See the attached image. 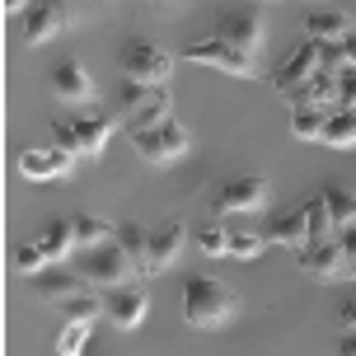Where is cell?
I'll use <instances>...</instances> for the list:
<instances>
[{
	"mask_svg": "<svg viewBox=\"0 0 356 356\" xmlns=\"http://www.w3.org/2000/svg\"><path fill=\"white\" fill-rule=\"evenodd\" d=\"M234 319H239V291H230L225 282H216L207 272H188V282H183V323L197 328V333H216Z\"/></svg>",
	"mask_w": 356,
	"mask_h": 356,
	"instance_id": "6da1fadb",
	"label": "cell"
},
{
	"mask_svg": "<svg viewBox=\"0 0 356 356\" xmlns=\"http://www.w3.org/2000/svg\"><path fill=\"white\" fill-rule=\"evenodd\" d=\"M118 118H122L127 131L136 127H155L164 118H174V94L169 85H141V80H127L118 85Z\"/></svg>",
	"mask_w": 356,
	"mask_h": 356,
	"instance_id": "7a4b0ae2",
	"label": "cell"
},
{
	"mask_svg": "<svg viewBox=\"0 0 356 356\" xmlns=\"http://www.w3.org/2000/svg\"><path fill=\"white\" fill-rule=\"evenodd\" d=\"M118 118H108V113H80V118H66V122H52V136H56V145H66L75 160H85V164H94L99 155H104V145H108V136L118 131Z\"/></svg>",
	"mask_w": 356,
	"mask_h": 356,
	"instance_id": "3957f363",
	"label": "cell"
},
{
	"mask_svg": "<svg viewBox=\"0 0 356 356\" xmlns=\"http://www.w3.org/2000/svg\"><path fill=\"white\" fill-rule=\"evenodd\" d=\"M127 136L136 145V155H141L145 164H155V169H169V164H178L193 150V131L183 122H174V118H164V122H155V127H136V131H127Z\"/></svg>",
	"mask_w": 356,
	"mask_h": 356,
	"instance_id": "277c9868",
	"label": "cell"
},
{
	"mask_svg": "<svg viewBox=\"0 0 356 356\" xmlns=\"http://www.w3.org/2000/svg\"><path fill=\"white\" fill-rule=\"evenodd\" d=\"M75 267H80V277H85L94 291H113V286H122V282H131V277H141V272H136V263H131V253H127L118 239L94 244V249H80Z\"/></svg>",
	"mask_w": 356,
	"mask_h": 356,
	"instance_id": "5b68a950",
	"label": "cell"
},
{
	"mask_svg": "<svg viewBox=\"0 0 356 356\" xmlns=\"http://www.w3.org/2000/svg\"><path fill=\"white\" fill-rule=\"evenodd\" d=\"M183 61H197V66H211V71H225L234 80H263V66H258V56L244 52V47H234L230 38H202V42H188L183 47Z\"/></svg>",
	"mask_w": 356,
	"mask_h": 356,
	"instance_id": "8992f818",
	"label": "cell"
},
{
	"mask_svg": "<svg viewBox=\"0 0 356 356\" xmlns=\"http://www.w3.org/2000/svg\"><path fill=\"white\" fill-rule=\"evenodd\" d=\"M19 19H24V24H19L24 47H42V42L61 38L66 29H75V19H80V0H33Z\"/></svg>",
	"mask_w": 356,
	"mask_h": 356,
	"instance_id": "52a82bcc",
	"label": "cell"
},
{
	"mask_svg": "<svg viewBox=\"0 0 356 356\" xmlns=\"http://www.w3.org/2000/svg\"><path fill=\"white\" fill-rule=\"evenodd\" d=\"M118 71L127 80H141V85H169L174 52H164L160 42H150V38H127L118 47Z\"/></svg>",
	"mask_w": 356,
	"mask_h": 356,
	"instance_id": "ba28073f",
	"label": "cell"
},
{
	"mask_svg": "<svg viewBox=\"0 0 356 356\" xmlns=\"http://www.w3.org/2000/svg\"><path fill=\"white\" fill-rule=\"evenodd\" d=\"M296 267H300L309 282H347V253H342V239L328 234V239H309L296 249Z\"/></svg>",
	"mask_w": 356,
	"mask_h": 356,
	"instance_id": "9c48e42d",
	"label": "cell"
},
{
	"mask_svg": "<svg viewBox=\"0 0 356 356\" xmlns=\"http://www.w3.org/2000/svg\"><path fill=\"white\" fill-rule=\"evenodd\" d=\"M272 202V183L263 174H244V178H230L220 183L211 197V216H230V211H267Z\"/></svg>",
	"mask_w": 356,
	"mask_h": 356,
	"instance_id": "30bf717a",
	"label": "cell"
},
{
	"mask_svg": "<svg viewBox=\"0 0 356 356\" xmlns=\"http://www.w3.org/2000/svg\"><path fill=\"white\" fill-rule=\"evenodd\" d=\"M216 33L220 38H230L234 47H244V52H263V42H267V19L258 5H225L220 10V19H216Z\"/></svg>",
	"mask_w": 356,
	"mask_h": 356,
	"instance_id": "8fae6325",
	"label": "cell"
},
{
	"mask_svg": "<svg viewBox=\"0 0 356 356\" xmlns=\"http://www.w3.org/2000/svg\"><path fill=\"white\" fill-rule=\"evenodd\" d=\"M145 309H150V300H145V286H136V282H122V286H113V291H104V314L122 333L141 328Z\"/></svg>",
	"mask_w": 356,
	"mask_h": 356,
	"instance_id": "7c38bea8",
	"label": "cell"
},
{
	"mask_svg": "<svg viewBox=\"0 0 356 356\" xmlns=\"http://www.w3.org/2000/svg\"><path fill=\"white\" fill-rule=\"evenodd\" d=\"M47 85H52V94L61 99V104H75V108H89L94 99H99V89H94V75H89L80 61H71V56L52 66Z\"/></svg>",
	"mask_w": 356,
	"mask_h": 356,
	"instance_id": "4fadbf2b",
	"label": "cell"
},
{
	"mask_svg": "<svg viewBox=\"0 0 356 356\" xmlns=\"http://www.w3.org/2000/svg\"><path fill=\"white\" fill-rule=\"evenodd\" d=\"M29 286H33V291H38V296H42L47 305H66L71 296H80V291H85L89 282L80 277V267L47 263L42 272H33V277H29Z\"/></svg>",
	"mask_w": 356,
	"mask_h": 356,
	"instance_id": "5bb4252c",
	"label": "cell"
},
{
	"mask_svg": "<svg viewBox=\"0 0 356 356\" xmlns=\"http://www.w3.org/2000/svg\"><path fill=\"white\" fill-rule=\"evenodd\" d=\"M75 169V155L66 145H47V150H38L29 145L24 155H19V174L24 178H42V183H56V178H66Z\"/></svg>",
	"mask_w": 356,
	"mask_h": 356,
	"instance_id": "9a60e30c",
	"label": "cell"
},
{
	"mask_svg": "<svg viewBox=\"0 0 356 356\" xmlns=\"http://www.w3.org/2000/svg\"><path fill=\"white\" fill-rule=\"evenodd\" d=\"M188 249V225L183 220H160L155 230H150V277H160L169 267L183 258Z\"/></svg>",
	"mask_w": 356,
	"mask_h": 356,
	"instance_id": "2e32d148",
	"label": "cell"
},
{
	"mask_svg": "<svg viewBox=\"0 0 356 356\" xmlns=\"http://www.w3.org/2000/svg\"><path fill=\"white\" fill-rule=\"evenodd\" d=\"M319 71V38H305L296 52L286 56L282 66H277V75H272V85H277V94H286V89L305 85L309 75Z\"/></svg>",
	"mask_w": 356,
	"mask_h": 356,
	"instance_id": "e0dca14e",
	"label": "cell"
},
{
	"mask_svg": "<svg viewBox=\"0 0 356 356\" xmlns=\"http://www.w3.org/2000/svg\"><path fill=\"white\" fill-rule=\"evenodd\" d=\"M323 145H333V150H356V104H333L328 108Z\"/></svg>",
	"mask_w": 356,
	"mask_h": 356,
	"instance_id": "ac0fdd59",
	"label": "cell"
},
{
	"mask_svg": "<svg viewBox=\"0 0 356 356\" xmlns=\"http://www.w3.org/2000/svg\"><path fill=\"white\" fill-rule=\"evenodd\" d=\"M263 234H267V244H286V249H300V244H309L305 207H300V211H286V216H272Z\"/></svg>",
	"mask_w": 356,
	"mask_h": 356,
	"instance_id": "d6986e66",
	"label": "cell"
},
{
	"mask_svg": "<svg viewBox=\"0 0 356 356\" xmlns=\"http://www.w3.org/2000/svg\"><path fill=\"white\" fill-rule=\"evenodd\" d=\"M356 24L347 10H333V5H323V10H305V38H342L352 33Z\"/></svg>",
	"mask_w": 356,
	"mask_h": 356,
	"instance_id": "ffe728a7",
	"label": "cell"
},
{
	"mask_svg": "<svg viewBox=\"0 0 356 356\" xmlns=\"http://www.w3.org/2000/svg\"><path fill=\"white\" fill-rule=\"evenodd\" d=\"M71 230H75V253H80V249H94V244H108V239H118V225H113V220H104V216H94V211L71 216Z\"/></svg>",
	"mask_w": 356,
	"mask_h": 356,
	"instance_id": "44dd1931",
	"label": "cell"
},
{
	"mask_svg": "<svg viewBox=\"0 0 356 356\" xmlns=\"http://www.w3.org/2000/svg\"><path fill=\"white\" fill-rule=\"evenodd\" d=\"M323 122H328V108L323 104H296L291 108V136L296 141H323Z\"/></svg>",
	"mask_w": 356,
	"mask_h": 356,
	"instance_id": "7402d4cb",
	"label": "cell"
},
{
	"mask_svg": "<svg viewBox=\"0 0 356 356\" xmlns=\"http://www.w3.org/2000/svg\"><path fill=\"white\" fill-rule=\"evenodd\" d=\"M33 239L47 249V258H52V263H66V258L75 253V230H71V220H47V225H42Z\"/></svg>",
	"mask_w": 356,
	"mask_h": 356,
	"instance_id": "603a6c76",
	"label": "cell"
},
{
	"mask_svg": "<svg viewBox=\"0 0 356 356\" xmlns=\"http://www.w3.org/2000/svg\"><path fill=\"white\" fill-rule=\"evenodd\" d=\"M319 193H323V202H328L333 220H338V230H342V225H352V220H356V188H352V183H342V178H328Z\"/></svg>",
	"mask_w": 356,
	"mask_h": 356,
	"instance_id": "cb8c5ba5",
	"label": "cell"
},
{
	"mask_svg": "<svg viewBox=\"0 0 356 356\" xmlns=\"http://www.w3.org/2000/svg\"><path fill=\"white\" fill-rule=\"evenodd\" d=\"M118 244L131 253L136 272H141V277H150V230H145V225H136V220H122V225H118Z\"/></svg>",
	"mask_w": 356,
	"mask_h": 356,
	"instance_id": "d4e9b609",
	"label": "cell"
},
{
	"mask_svg": "<svg viewBox=\"0 0 356 356\" xmlns=\"http://www.w3.org/2000/svg\"><path fill=\"white\" fill-rule=\"evenodd\" d=\"M305 225H309V239H328V234H338V220H333V211H328L323 193H314L309 202H305Z\"/></svg>",
	"mask_w": 356,
	"mask_h": 356,
	"instance_id": "484cf974",
	"label": "cell"
},
{
	"mask_svg": "<svg viewBox=\"0 0 356 356\" xmlns=\"http://www.w3.org/2000/svg\"><path fill=\"white\" fill-rule=\"evenodd\" d=\"M193 234H197V249L207 253V258H225V253H230V230L220 225V216H216V220H207V225H202V230H193Z\"/></svg>",
	"mask_w": 356,
	"mask_h": 356,
	"instance_id": "4316f807",
	"label": "cell"
},
{
	"mask_svg": "<svg viewBox=\"0 0 356 356\" xmlns=\"http://www.w3.org/2000/svg\"><path fill=\"white\" fill-rule=\"evenodd\" d=\"M89 328H94V319H66V328L56 333V352L61 356H80L89 347Z\"/></svg>",
	"mask_w": 356,
	"mask_h": 356,
	"instance_id": "83f0119b",
	"label": "cell"
},
{
	"mask_svg": "<svg viewBox=\"0 0 356 356\" xmlns=\"http://www.w3.org/2000/svg\"><path fill=\"white\" fill-rule=\"evenodd\" d=\"M263 249H267V234H263V230H230V258H239V263H253Z\"/></svg>",
	"mask_w": 356,
	"mask_h": 356,
	"instance_id": "f1b7e54d",
	"label": "cell"
},
{
	"mask_svg": "<svg viewBox=\"0 0 356 356\" xmlns=\"http://www.w3.org/2000/svg\"><path fill=\"white\" fill-rule=\"evenodd\" d=\"M47 263H52V258H47V249H42L38 239H29V244H19V249H15V272H24V277L42 272Z\"/></svg>",
	"mask_w": 356,
	"mask_h": 356,
	"instance_id": "f546056e",
	"label": "cell"
},
{
	"mask_svg": "<svg viewBox=\"0 0 356 356\" xmlns=\"http://www.w3.org/2000/svg\"><path fill=\"white\" fill-rule=\"evenodd\" d=\"M56 309H66V319H99V309H104V296H94V291H80V296H71L66 305H56Z\"/></svg>",
	"mask_w": 356,
	"mask_h": 356,
	"instance_id": "4dcf8cb0",
	"label": "cell"
},
{
	"mask_svg": "<svg viewBox=\"0 0 356 356\" xmlns=\"http://www.w3.org/2000/svg\"><path fill=\"white\" fill-rule=\"evenodd\" d=\"M338 239H342V253H347V282H356V220L342 225Z\"/></svg>",
	"mask_w": 356,
	"mask_h": 356,
	"instance_id": "1f68e13d",
	"label": "cell"
},
{
	"mask_svg": "<svg viewBox=\"0 0 356 356\" xmlns=\"http://www.w3.org/2000/svg\"><path fill=\"white\" fill-rule=\"evenodd\" d=\"M338 104H356V66H342V75H338Z\"/></svg>",
	"mask_w": 356,
	"mask_h": 356,
	"instance_id": "d6a6232c",
	"label": "cell"
},
{
	"mask_svg": "<svg viewBox=\"0 0 356 356\" xmlns=\"http://www.w3.org/2000/svg\"><path fill=\"white\" fill-rule=\"evenodd\" d=\"M342 328H356V300L338 305V333H342Z\"/></svg>",
	"mask_w": 356,
	"mask_h": 356,
	"instance_id": "836d02e7",
	"label": "cell"
},
{
	"mask_svg": "<svg viewBox=\"0 0 356 356\" xmlns=\"http://www.w3.org/2000/svg\"><path fill=\"white\" fill-rule=\"evenodd\" d=\"M338 42H342V56H347V66H356V29H352V33H342Z\"/></svg>",
	"mask_w": 356,
	"mask_h": 356,
	"instance_id": "e575fe53",
	"label": "cell"
},
{
	"mask_svg": "<svg viewBox=\"0 0 356 356\" xmlns=\"http://www.w3.org/2000/svg\"><path fill=\"white\" fill-rule=\"evenodd\" d=\"M338 352L356 356V328H342V338H338Z\"/></svg>",
	"mask_w": 356,
	"mask_h": 356,
	"instance_id": "d590c367",
	"label": "cell"
},
{
	"mask_svg": "<svg viewBox=\"0 0 356 356\" xmlns=\"http://www.w3.org/2000/svg\"><path fill=\"white\" fill-rule=\"evenodd\" d=\"M0 5H5V15H24V10H29L33 0H0Z\"/></svg>",
	"mask_w": 356,
	"mask_h": 356,
	"instance_id": "8d00e7d4",
	"label": "cell"
},
{
	"mask_svg": "<svg viewBox=\"0 0 356 356\" xmlns=\"http://www.w3.org/2000/svg\"><path fill=\"white\" fill-rule=\"evenodd\" d=\"M155 5H178V0H155Z\"/></svg>",
	"mask_w": 356,
	"mask_h": 356,
	"instance_id": "74e56055",
	"label": "cell"
}]
</instances>
